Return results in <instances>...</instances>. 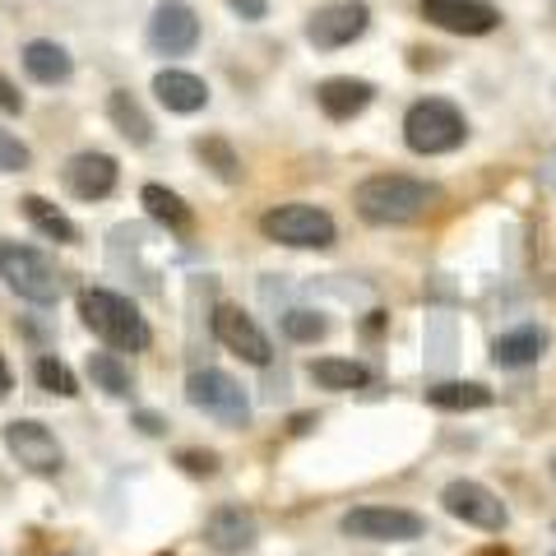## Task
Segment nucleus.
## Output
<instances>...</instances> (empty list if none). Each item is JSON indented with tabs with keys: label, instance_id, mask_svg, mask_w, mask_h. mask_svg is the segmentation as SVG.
<instances>
[{
	"label": "nucleus",
	"instance_id": "nucleus-1",
	"mask_svg": "<svg viewBox=\"0 0 556 556\" xmlns=\"http://www.w3.org/2000/svg\"><path fill=\"white\" fill-rule=\"evenodd\" d=\"M441 200L445 195L437 181L404 177V172H376V177L357 181V190H353V208L371 228H408V223H422Z\"/></svg>",
	"mask_w": 556,
	"mask_h": 556
},
{
	"label": "nucleus",
	"instance_id": "nucleus-2",
	"mask_svg": "<svg viewBox=\"0 0 556 556\" xmlns=\"http://www.w3.org/2000/svg\"><path fill=\"white\" fill-rule=\"evenodd\" d=\"M79 320L93 339L108 343L112 353H144L153 343V329L144 316H139V306L112 288H84L79 292Z\"/></svg>",
	"mask_w": 556,
	"mask_h": 556
},
{
	"label": "nucleus",
	"instance_id": "nucleus-3",
	"mask_svg": "<svg viewBox=\"0 0 556 556\" xmlns=\"http://www.w3.org/2000/svg\"><path fill=\"white\" fill-rule=\"evenodd\" d=\"M468 139V121L450 98H422L413 102L404 116V144L422 159H441V153L464 149Z\"/></svg>",
	"mask_w": 556,
	"mask_h": 556
},
{
	"label": "nucleus",
	"instance_id": "nucleus-4",
	"mask_svg": "<svg viewBox=\"0 0 556 556\" xmlns=\"http://www.w3.org/2000/svg\"><path fill=\"white\" fill-rule=\"evenodd\" d=\"M260 232L274 247H292V251H329L339 241L334 218L316 204H274L260 214Z\"/></svg>",
	"mask_w": 556,
	"mask_h": 556
},
{
	"label": "nucleus",
	"instance_id": "nucleus-5",
	"mask_svg": "<svg viewBox=\"0 0 556 556\" xmlns=\"http://www.w3.org/2000/svg\"><path fill=\"white\" fill-rule=\"evenodd\" d=\"M0 278L33 306H56L61 298V274L51 265V255L24 247V241H0Z\"/></svg>",
	"mask_w": 556,
	"mask_h": 556
},
{
	"label": "nucleus",
	"instance_id": "nucleus-6",
	"mask_svg": "<svg viewBox=\"0 0 556 556\" xmlns=\"http://www.w3.org/2000/svg\"><path fill=\"white\" fill-rule=\"evenodd\" d=\"M186 399L195 404L204 417H214L223 427H247L251 422V404H247V390H241V380L228 376L223 367H200L190 371L186 380Z\"/></svg>",
	"mask_w": 556,
	"mask_h": 556
},
{
	"label": "nucleus",
	"instance_id": "nucleus-7",
	"mask_svg": "<svg viewBox=\"0 0 556 556\" xmlns=\"http://www.w3.org/2000/svg\"><path fill=\"white\" fill-rule=\"evenodd\" d=\"M343 538H362V543H413L427 533V519L404 506H357L339 519Z\"/></svg>",
	"mask_w": 556,
	"mask_h": 556
},
{
	"label": "nucleus",
	"instance_id": "nucleus-8",
	"mask_svg": "<svg viewBox=\"0 0 556 556\" xmlns=\"http://www.w3.org/2000/svg\"><path fill=\"white\" fill-rule=\"evenodd\" d=\"M441 506H445V515H455L459 525L482 529V533H501V529L510 525L506 501H501V496L492 492V486L473 482V478H455V482H445Z\"/></svg>",
	"mask_w": 556,
	"mask_h": 556
},
{
	"label": "nucleus",
	"instance_id": "nucleus-9",
	"mask_svg": "<svg viewBox=\"0 0 556 556\" xmlns=\"http://www.w3.org/2000/svg\"><path fill=\"white\" fill-rule=\"evenodd\" d=\"M5 450H10L14 464L28 468V473H38V478L61 473V464H65L61 441L51 437L38 417H14V422H5Z\"/></svg>",
	"mask_w": 556,
	"mask_h": 556
},
{
	"label": "nucleus",
	"instance_id": "nucleus-10",
	"mask_svg": "<svg viewBox=\"0 0 556 556\" xmlns=\"http://www.w3.org/2000/svg\"><path fill=\"white\" fill-rule=\"evenodd\" d=\"M367 28H371V10L362 0H329L306 20V42L316 51H339L353 47Z\"/></svg>",
	"mask_w": 556,
	"mask_h": 556
},
{
	"label": "nucleus",
	"instance_id": "nucleus-11",
	"mask_svg": "<svg viewBox=\"0 0 556 556\" xmlns=\"http://www.w3.org/2000/svg\"><path fill=\"white\" fill-rule=\"evenodd\" d=\"M417 14L431 28L455 33V38H486V33L501 28V10L492 0H422Z\"/></svg>",
	"mask_w": 556,
	"mask_h": 556
},
{
	"label": "nucleus",
	"instance_id": "nucleus-12",
	"mask_svg": "<svg viewBox=\"0 0 556 556\" xmlns=\"http://www.w3.org/2000/svg\"><path fill=\"white\" fill-rule=\"evenodd\" d=\"M149 47L159 56H190L200 47V14L190 0H159L149 20Z\"/></svg>",
	"mask_w": 556,
	"mask_h": 556
},
{
	"label": "nucleus",
	"instance_id": "nucleus-13",
	"mask_svg": "<svg viewBox=\"0 0 556 556\" xmlns=\"http://www.w3.org/2000/svg\"><path fill=\"white\" fill-rule=\"evenodd\" d=\"M214 339L228 348L232 357L247 362V367H269V357H274L265 329H260V325L247 316V311L232 306V302H218V306H214Z\"/></svg>",
	"mask_w": 556,
	"mask_h": 556
},
{
	"label": "nucleus",
	"instance_id": "nucleus-14",
	"mask_svg": "<svg viewBox=\"0 0 556 556\" xmlns=\"http://www.w3.org/2000/svg\"><path fill=\"white\" fill-rule=\"evenodd\" d=\"M61 181H65V190L75 200H84V204H98V200H108L112 190H116V181H121V167H116V159L112 153H98V149H84V153H75L65 167H61Z\"/></svg>",
	"mask_w": 556,
	"mask_h": 556
},
{
	"label": "nucleus",
	"instance_id": "nucleus-15",
	"mask_svg": "<svg viewBox=\"0 0 556 556\" xmlns=\"http://www.w3.org/2000/svg\"><path fill=\"white\" fill-rule=\"evenodd\" d=\"M255 538H260V525H255V515L247 506H218L214 515L204 519V543H208V552H218V556L251 552Z\"/></svg>",
	"mask_w": 556,
	"mask_h": 556
},
{
	"label": "nucleus",
	"instance_id": "nucleus-16",
	"mask_svg": "<svg viewBox=\"0 0 556 556\" xmlns=\"http://www.w3.org/2000/svg\"><path fill=\"white\" fill-rule=\"evenodd\" d=\"M376 98V84L371 79H353V75H334V79H320L316 84V108L329 121H353L371 108Z\"/></svg>",
	"mask_w": 556,
	"mask_h": 556
},
{
	"label": "nucleus",
	"instance_id": "nucleus-17",
	"mask_svg": "<svg viewBox=\"0 0 556 556\" xmlns=\"http://www.w3.org/2000/svg\"><path fill=\"white\" fill-rule=\"evenodd\" d=\"M153 98L177 116H195L208 108V84L200 75H190V70H159L153 75Z\"/></svg>",
	"mask_w": 556,
	"mask_h": 556
},
{
	"label": "nucleus",
	"instance_id": "nucleus-18",
	"mask_svg": "<svg viewBox=\"0 0 556 556\" xmlns=\"http://www.w3.org/2000/svg\"><path fill=\"white\" fill-rule=\"evenodd\" d=\"M543 353H547V329H538V325L506 329V334L492 343V362L501 371H525L533 362H543Z\"/></svg>",
	"mask_w": 556,
	"mask_h": 556
},
{
	"label": "nucleus",
	"instance_id": "nucleus-19",
	"mask_svg": "<svg viewBox=\"0 0 556 556\" xmlns=\"http://www.w3.org/2000/svg\"><path fill=\"white\" fill-rule=\"evenodd\" d=\"M139 204H144V214L159 223V228H167L172 237H190V232H195V208H190L177 190L149 181L144 190H139Z\"/></svg>",
	"mask_w": 556,
	"mask_h": 556
},
{
	"label": "nucleus",
	"instance_id": "nucleus-20",
	"mask_svg": "<svg viewBox=\"0 0 556 556\" xmlns=\"http://www.w3.org/2000/svg\"><path fill=\"white\" fill-rule=\"evenodd\" d=\"M24 70H28V79L47 84V89H56V84H65L70 75H75V61H70V51H65L61 42L33 38V42L24 47Z\"/></svg>",
	"mask_w": 556,
	"mask_h": 556
},
{
	"label": "nucleus",
	"instance_id": "nucleus-21",
	"mask_svg": "<svg viewBox=\"0 0 556 556\" xmlns=\"http://www.w3.org/2000/svg\"><path fill=\"white\" fill-rule=\"evenodd\" d=\"M427 404L441 413H478V408H492L496 394L482 380H441V386H427Z\"/></svg>",
	"mask_w": 556,
	"mask_h": 556
},
{
	"label": "nucleus",
	"instance_id": "nucleus-22",
	"mask_svg": "<svg viewBox=\"0 0 556 556\" xmlns=\"http://www.w3.org/2000/svg\"><path fill=\"white\" fill-rule=\"evenodd\" d=\"M311 380L320 390H334V394H348V390H367L371 386V367H362L353 357H316L311 362Z\"/></svg>",
	"mask_w": 556,
	"mask_h": 556
},
{
	"label": "nucleus",
	"instance_id": "nucleus-23",
	"mask_svg": "<svg viewBox=\"0 0 556 556\" xmlns=\"http://www.w3.org/2000/svg\"><path fill=\"white\" fill-rule=\"evenodd\" d=\"M108 116H112V126L121 130V139H130L135 149L153 144V121H149L144 108H139V98H135L130 89H116V93L108 98Z\"/></svg>",
	"mask_w": 556,
	"mask_h": 556
},
{
	"label": "nucleus",
	"instance_id": "nucleus-24",
	"mask_svg": "<svg viewBox=\"0 0 556 556\" xmlns=\"http://www.w3.org/2000/svg\"><path fill=\"white\" fill-rule=\"evenodd\" d=\"M20 208H24V218L33 223V228H38L47 241H56V247H75V241H79V228L70 223L65 208H56L51 200H42V195H24Z\"/></svg>",
	"mask_w": 556,
	"mask_h": 556
},
{
	"label": "nucleus",
	"instance_id": "nucleus-25",
	"mask_svg": "<svg viewBox=\"0 0 556 556\" xmlns=\"http://www.w3.org/2000/svg\"><path fill=\"white\" fill-rule=\"evenodd\" d=\"M89 380L102 394H112V399H126L135 390L130 367L121 362V353H89Z\"/></svg>",
	"mask_w": 556,
	"mask_h": 556
},
{
	"label": "nucleus",
	"instance_id": "nucleus-26",
	"mask_svg": "<svg viewBox=\"0 0 556 556\" xmlns=\"http://www.w3.org/2000/svg\"><path fill=\"white\" fill-rule=\"evenodd\" d=\"M195 159L214 172L218 181H241V159H237V149L228 144L223 135H204V139H195Z\"/></svg>",
	"mask_w": 556,
	"mask_h": 556
},
{
	"label": "nucleus",
	"instance_id": "nucleus-27",
	"mask_svg": "<svg viewBox=\"0 0 556 556\" xmlns=\"http://www.w3.org/2000/svg\"><path fill=\"white\" fill-rule=\"evenodd\" d=\"M33 376H38V386L47 390V394H61V399H75L79 394V380H75V371L65 367L61 357H38V367H33Z\"/></svg>",
	"mask_w": 556,
	"mask_h": 556
},
{
	"label": "nucleus",
	"instance_id": "nucleus-28",
	"mask_svg": "<svg viewBox=\"0 0 556 556\" xmlns=\"http://www.w3.org/2000/svg\"><path fill=\"white\" fill-rule=\"evenodd\" d=\"M283 334H288L292 343H320V339L329 334V320L320 316V311H306V306L283 311Z\"/></svg>",
	"mask_w": 556,
	"mask_h": 556
},
{
	"label": "nucleus",
	"instance_id": "nucleus-29",
	"mask_svg": "<svg viewBox=\"0 0 556 556\" xmlns=\"http://www.w3.org/2000/svg\"><path fill=\"white\" fill-rule=\"evenodd\" d=\"M28 167H33V149L20 135L0 130V172H28Z\"/></svg>",
	"mask_w": 556,
	"mask_h": 556
},
{
	"label": "nucleus",
	"instance_id": "nucleus-30",
	"mask_svg": "<svg viewBox=\"0 0 556 556\" xmlns=\"http://www.w3.org/2000/svg\"><path fill=\"white\" fill-rule=\"evenodd\" d=\"M177 464H181V473H190V478H214L218 473L214 450H177Z\"/></svg>",
	"mask_w": 556,
	"mask_h": 556
},
{
	"label": "nucleus",
	"instance_id": "nucleus-31",
	"mask_svg": "<svg viewBox=\"0 0 556 556\" xmlns=\"http://www.w3.org/2000/svg\"><path fill=\"white\" fill-rule=\"evenodd\" d=\"M228 10L237 14V20H247V24H260L269 14V0H228Z\"/></svg>",
	"mask_w": 556,
	"mask_h": 556
},
{
	"label": "nucleus",
	"instance_id": "nucleus-32",
	"mask_svg": "<svg viewBox=\"0 0 556 556\" xmlns=\"http://www.w3.org/2000/svg\"><path fill=\"white\" fill-rule=\"evenodd\" d=\"M130 422L144 431V437H163V431H167V417H163V413H153V408H139Z\"/></svg>",
	"mask_w": 556,
	"mask_h": 556
},
{
	"label": "nucleus",
	"instance_id": "nucleus-33",
	"mask_svg": "<svg viewBox=\"0 0 556 556\" xmlns=\"http://www.w3.org/2000/svg\"><path fill=\"white\" fill-rule=\"evenodd\" d=\"M0 112H5V116H20L24 112V93L10 84V75H0Z\"/></svg>",
	"mask_w": 556,
	"mask_h": 556
},
{
	"label": "nucleus",
	"instance_id": "nucleus-34",
	"mask_svg": "<svg viewBox=\"0 0 556 556\" xmlns=\"http://www.w3.org/2000/svg\"><path fill=\"white\" fill-rule=\"evenodd\" d=\"M14 390V371H10V362H5V353H0V399H5Z\"/></svg>",
	"mask_w": 556,
	"mask_h": 556
},
{
	"label": "nucleus",
	"instance_id": "nucleus-35",
	"mask_svg": "<svg viewBox=\"0 0 556 556\" xmlns=\"http://www.w3.org/2000/svg\"><path fill=\"white\" fill-rule=\"evenodd\" d=\"M552 473H556V464H552Z\"/></svg>",
	"mask_w": 556,
	"mask_h": 556
},
{
	"label": "nucleus",
	"instance_id": "nucleus-36",
	"mask_svg": "<svg viewBox=\"0 0 556 556\" xmlns=\"http://www.w3.org/2000/svg\"><path fill=\"white\" fill-rule=\"evenodd\" d=\"M552 556H556V552H552Z\"/></svg>",
	"mask_w": 556,
	"mask_h": 556
}]
</instances>
